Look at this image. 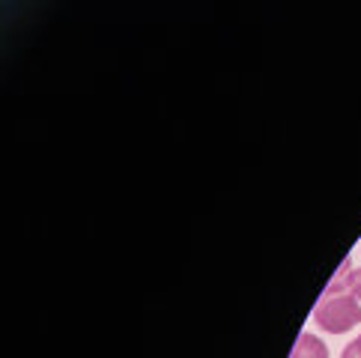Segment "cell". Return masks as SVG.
I'll list each match as a JSON object with an SVG mask.
<instances>
[{"label":"cell","instance_id":"3957f363","mask_svg":"<svg viewBox=\"0 0 361 358\" xmlns=\"http://www.w3.org/2000/svg\"><path fill=\"white\" fill-rule=\"evenodd\" d=\"M343 287H346V296H350V304L355 311V319L361 323V268H350V272H346Z\"/></svg>","mask_w":361,"mask_h":358},{"label":"cell","instance_id":"6da1fadb","mask_svg":"<svg viewBox=\"0 0 361 358\" xmlns=\"http://www.w3.org/2000/svg\"><path fill=\"white\" fill-rule=\"evenodd\" d=\"M350 268H353V263L343 260V266L334 272V278L329 280L326 292L319 296L317 308H314V319L319 323L322 331H329V335H343V331H350L358 323L353 304H350V296H346V287H343V278Z\"/></svg>","mask_w":361,"mask_h":358},{"label":"cell","instance_id":"7a4b0ae2","mask_svg":"<svg viewBox=\"0 0 361 358\" xmlns=\"http://www.w3.org/2000/svg\"><path fill=\"white\" fill-rule=\"evenodd\" d=\"M290 358H329V347L317 335H311V331H302L293 352H290Z\"/></svg>","mask_w":361,"mask_h":358},{"label":"cell","instance_id":"277c9868","mask_svg":"<svg viewBox=\"0 0 361 358\" xmlns=\"http://www.w3.org/2000/svg\"><path fill=\"white\" fill-rule=\"evenodd\" d=\"M341 358H361V335H358V338L350 343V347L343 350V355H341Z\"/></svg>","mask_w":361,"mask_h":358}]
</instances>
